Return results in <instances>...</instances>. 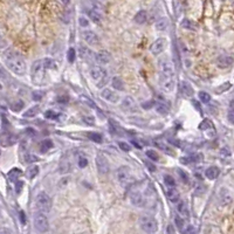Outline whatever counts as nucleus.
<instances>
[{"instance_id": "nucleus-39", "label": "nucleus", "mask_w": 234, "mask_h": 234, "mask_svg": "<svg viewBox=\"0 0 234 234\" xmlns=\"http://www.w3.org/2000/svg\"><path fill=\"white\" fill-rule=\"evenodd\" d=\"M60 116H61V114L54 111V110H47V111L45 113V117L48 118V119H58Z\"/></svg>"}, {"instance_id": "nucleus-48", "label": "nucleus", "mask_w": 234, "mask_h": 234, "mask_svg": "<svg viewBox=\"0 0 234 234\" xmlns=\"http://www.w3.org/2000/svg\"><path fill=\"white\" fill-rule=\"evenodd\" d=\"M155 143H156L157 146H158V148H160V149H162L164 152H166V154H171V151H170L171 149H170L169 146H166L164 143H162V142H155Z\"/></svg>"}, {"instance_id": "nucleus-7", "label": "nucleus", "mask_w": 234, "mask_h": 234, "mask_svg": "<svg viewBox=\"0 0 234 234\" xmlns=\"http://www.w3.org/2000/svg\"><path fill=\"white\" fill-rule=\"evenodd\" d=\"M116 178L122 186H128L132 180V176H131V172L128 166L118 167L116 171Z\"/></svg>"}, {"instance_id": "nucleus-22", "label": "nucleus", "mask_w": 234, "mask_h": 234, "mask_svg": "<svg viewBox=\"0 0 234 234\" xmlns=\"http://www.w3.org/2000/svg\"><path fill=\"white\" fill-rule=\"evenodd\" d=\"M220 175V170L216 166H210L208 169H206L205 171V177L210 180H214L218 178V176Z\"/></svg>"}, {"instance_id": "nucleus-35", "label": "nucleus", "mask_w": 234, "mask_h": 234, "mask_svg": "<svg viewBox=\"0 0 234 234\" xmlns=\"http://www.w3.org/2000/svg\"><path fill=\"white\" fill-rule=\"evenodd\" d=\"M173 221H175V225L177 226V228L181 232L183 231V227L185 226V221H184V218L181 216V215H176L175 219H173Z\"/></svg>"}, {"instance_id": "nucleus-34", "label": "nucleus", "mask_w": 234, "mask_h": 234, "mask_svg": "<svg viewBox=\"0 0 234 234\" xmlns=\"http://www.w3.org/2000/svg\"><path fill=\"white\" fill-rule=\"evenodd\" d=\"M39 111H40L39 105H34V107L29 108L26 113H23V117H34L39 114Z\"/></svg>"}, {"instance_id": "nucleus-43", "label": "nucleus", "mask_w": 234, "mask_h": 234, "mask_svg": "<svg viewBox=\"0 0 234 234\" xmlns=\"http://www.w3.org/2000/svg\"><path fill=\"white\" fill-rule=\"evenodd\" d=\"M177 173H178V176L180 177V179H181L183 183H189V175H187V172H185V171L181 170V169H178V170H177Z\"/></svg>"}, {"instance_id": "nucleus-24", "label": "nucleus", "mask_w": 234, "mask_h": 234, "mask_svg": "<svg viewBox=\"0 0 234 234\" xmlns=\"http://www.w3.org/2000/svg\"><path fill=\"white\" fill-rule=\"evenodd\" d=\"M199 129L205 130V131H211V132H213V134L215 135L214 125H213V123H212L210 119H204V121H203V123L199 125Z\"/></svg>"}, {"instance_id": "nucleus-45", "label": "nucleus", "mask_w": 234, "mask_h": 234, "mask_svg": "<svg viewBox=\"0 0 234 234\" xmlns=\"http://www.w3.org/2000/svg\"><path fill=\"white\" fill-rule=\"evenodd\" d=\"M75 56H76V52L74 48H69L68 49V53H67V58H68V61L70 63H73L75 61Z\"/></svg>"}, {"instance_id": "nucleus-44", "label": "nucleus", "mask_w": 234, "mask_h": 234, "mask_svg": "<svg viewBox=\"0 0 234 234\" xmlns=\"http://www.w3.org/2000/svg\"><path fill=\"white\" fill-rule=\"evenodd\" d=\"M78 167H81V169H84V167L88 165V159H87V157H84V156H80V157H78Z\"/></svg>"}, {"instance_id": "nucleus-10", "label": "nucleus", "mask_w": 234, "mask_h": 234, "mask_svg": "<svg viewBox=\"0 0 234 234\" xmlns=\"http://www.w3.org/2000/svg\"><path fill=\"white\" fill-rule=\"evenodd\" d=\"M82 37H83L84 41L89 46H93V47L99 46V38H98V35L95 32H93V31H83L82 32Z\"/></svg>"}, {"instance_id": "nucleus-55", "label": "nucleus", "mask_w": 234, "mask_h": 234, "mask_svg": "<svg viewBox=\"0 0 234 234\" xmlns=\"http://www.w3.org/2000/svg\"><path fill=\"white\" fill-rule=\"evenodd\" d=\"M82 119H83V121H84L87 124H89V125H94V122H95V121H94V118H93V117L84 116L83 118H82Z\"/></svg>"}, {"instance_id": "nucleus-32", "label": "nucleus", "mask_w": 234, "mask_h": 234, "mask_svg": "<svg viewBox=\"0 0 234 234\" xmlns=\"http://www.w3.org/2000/svg\"><path fill=\"white\" fill-rule=\"evenodd\" d=\"M111 84L116 90H124V82L123 80L118 76H115L111 80Z\"/></svg>"}, {"instance_id": "nucleus-2", "label": "nucleus", "mask_w": 234, "mask_h": 234, "mask_svg": "<svg viewBox=\"0 0 234 234\" xmlns=\"http://www.w3.org/2000/svg\"><path fill=\"white\" fill-rule=\"evenodd\" d=\"M46 70L47 67L45 66L43 60H38L32 66V80L38 86L42 84L46 81Z\"/></svg>"}, {"instance_id": "nucleus-46", "label": "nucleus", "mask_w": 234, "mask_h": 234, "mask_svg": "<svg viewBox=\"0 0 234 234\" xmlns=\"http://www.w3.org/2000/svg\"><path fill=\"white\" fill-rule=\"evenodd\" d=\"M230 88H231V83H230V82H226V83H224L221 87L216 88V89H215V91H216L218 94H221V93L226 91V90H227V89H230Z\"/></svg>"}, {"instance_id": "nucleus-47", "label": "nucleus", "mask_w": 234, "mask_h": 234, "mask_svg": "<svg viewBox=\"0 0 234 234\" xmlns=\"http://www.w3.org/2000/svg\"><path fill=\"white\" fill-rule=\"evenodd\" d=\"M1 119H2V123H1V130H2V135H5V132H6V128H7V127H10V122L6 119L5 115H2V116H1Z\"/></svg>"}, {"instance_id": "nucleus-6", "label": "nucleus", "mask_w": 234, "mask_h": 234, "mask_svg": "<svg viewBox=\"0 0 234 234\" xmlns=\"http://www.w3.org/2000/svg\"><path fill=\"white\" fill-rule=\"evenodd\" d=\"M33 225H34V228L40 232V233H45L48 231V219L47 216L45 215L43 212L41 211H38L34 213V216H33Z\"/></svg>"}, {"instance_id": "nucleus-25", "label": "nucleus", "mask_w": 234, "mask_h": 234, "mask_svg": "<svg viewBox=\"0 0 234 234\" xmlns=\"http://www.w3.org/2000/svg\"><path fill=\"white\" fill-rule=\"evenodd\" d=\"M156 29L157 31H165L167 27H169V20L167 18H165V17H163V18H160V19H158L156 21Z\"/></svg>"}, {"instance_id": "nucleus-4", "label": "nucleus", "mask_w": 234, "mask_h": 234, "mask_svg": "<svg viewBox=\"0 0 234 234\" xmlns=\"http://www.w3.org/2000/svg\"><path fill=\"white\" fill-rule=\"evenodd\" d=\"M90 76L96 82V87L101 88L108 82V73L102 67H94L90 69Z\"/></svg>"}, {"instance_id": "nucleus-50", "label": "nucleus", "mask_w": 234, "mask_h": 234, "mask_svg": "<svg viewBox=\"0 0 234 234\" xmlns=\"http://www.w3.org/2000/svg\"><path fill=\"white\" fill-rule=\"evenodd\" d=\"M227 119L231 124H234V108H231L227 113Z\"/></svg>"}, {"instance_id": "nucleus-21", "label": "nucleus", "mask_w": 234, "mask_h": 234, "mask_svg": "<svg viewBox=\"0 0 234 234\" xmlns=\"http://www.w3.org/2000/svg\"><path fill=\"white\" fill-rule=\"evenodd\" d=\"M180 93L185 96V97H190L193 95V88L191 87V84L186 81H181L180 82Z\"/></svg>"}, {"instance_id": "nucleus-61", "label": "nucleus", "mask_w": 234, "mask_h": 234, "mask_svg": "<svg viewBox=\"0 0 234 234\" xmlns=\"http://www.w3.org/2000/svg\"><path fill=\"white\" fill-rule=\"evenodd\" d=\"M61 1H62V2H63V4H66V5H67V4H68V2H69V0H61Z\"/></svg>"}, {"instance_id": "nucleus-8", "label": "nucleus", "mask_w": 234, "mask_h": 234, "mask_svg": "<svg viewBox=\"0 0 234 234\" xmlns=\"http://www.w3.org/2000/svg\"><path fill=\"white\" fill-rule=\"evenodd\" d=\"M159 84L164 91L171 93L176 88V76H169V75H163L160 74L159 76Z\"/></svg>"}, {"instance_id": "nucleus-38", "label": "nucleus", "mask_w": 234, "mask_h": 234, "mask_svg": "<svg viewBox=\"0 0 234 234\" xmlns=\"http://www.w3.org/2000/svg\"><path fill=\"white\" fill-rule=\"evenodd\" d=\"M145 155H146V157L149 159H151L152 162H158L159 160V155L157 154L156 150H146Z\"/></svg>"}, {"instance_id": "nucleus-11", "label": "nucleus", "mask_w": 234, "mask_h": 234, "mask_svg": "<svg viewBox=\"0 0 234 234\" xmlns=\"http://www.w3.org/2000/svg\"><path fill=\"white\" fill-rule=\"evenodd\" d=\"M95 163H96L97 171L101 175H107L109 172V163H108L105 157H103L102 155H98V156H96Z\"/></svg>"}, {"instance_id": "nucleus-54", "label": "nucleus", "mask_w": 234, "mask_h": 234, "mask_svg": "<svg viewBox=\"0 0 234 234\" xmlns=\"http://www.w3.org/2000/svg\"><path fill=\"white\" fill-rule=\"evenodd\" d=\"M78 21H80V25H81L82 27H87V26L89 25L88 20L86 19V18H83V17H80V18H78Z\"/></svg>"}, {"instance_id": "nucleus-31", "label": "nucleus", "mask_w": 234, "mask_h": 234, "mask_svg": "<svg viewBox=\"0 0 234 234\" xmlns=\"http://www.w3.org/2000/svg\"><path fill=\"white\" fill-rule=\"evenodd\" d=\"M38 173H39V166L38 165H31V166H28V169L26 171V176H27L28 179H33Z\"/></svg>"}, {"instance_id": "nucleus-20", "label": "nucleus", "mask_w": 234, "mask_h": 234, "mask_svg": "<svg viewBox=\"0 0 234 234\" xmlns=\"http://www.w3.org/2000/svg\"><path fill=\"white\" fill-rule=\"evenodd\" d=\"M177 211H178V213L181 215L184 219H189V218H190L189 205H187V203H186V201H184V200L179 201V203H178V205H177Z\"/></svg>"}, {"instance_id": "nucleus-29", "label": "nucleus", "mask_w": 234, "mask_h": 234, "mask_svg": "<svg viewBox=\"0 0 234 234\" xmlns=\"http://www.w3.org/2000/svg\"><path fill=\"white\" fill-rule=\"evenodd\" d=\"M23 107H25V103H23L22 99H17V101L12 102L11 105H10L11 110L14 111V113H19V111H21V110L23 109Z\"/></svg>"}, {"instance_id": "nucleus-13", "label": "nucleus", "mask_w": 234, "mask_h": 234, "mask_svg": "<svg viewBox=\"0 0 234 234\" xmlns=\"http://www.w3.org/2000/svg\"><path fill=\"white\" fill-rule=\"evenodd\" d=\"M166 48V40L165 39H157L150 47V52L154 55H159L164 52V49Z\"/></svg>"}, {"instance_id": "nucleus-40", "label": "nucleus", "mask_w": 234, "mask_h": 234, "mask_svg": "<svg viewBox=\"0 0 234 234\" xmlns=\"http://www.w3.org/2000/svg\"><path fill=\"white\" fill-rule=\"evenodd\" d=\"M87 136H88V138H89L91 142H95V143H101V142H102V135H101V134H97V132H89Z\"/></svg>"}, {"instance_id": "nucleus-19", "label": "nucleus", "mask_w": 234, "mask_h": 234, "mask_svg": "<svg viewBox=\"0 0 234 234\" xmlns=\"http://www.w3.org/2000/svg\"><path fill=\"white\" fill-rule=\"evenodd\" d=\"M78 55L81 56V58H83L86 61H90L91 58H94V53L91 52V49L89 47L83 46V45L78 46Z\"/></svg>"}, {"instance_id": "nucleus-23", "label": "nucleus", "mask_w": 234, "mask_h": 234, "mask_svg": "<svg viewBox=\"0 0 234 234\" xmlns=\"http://www.w3.org/2000/svg\"><path fill=\"white\" fill-rule=\"evenodd\" d=\"M167 199L171 203H178L180 200V193H179V191L176 189L175 186L173 187H169V190H167Z\"/></svg>"}, {"instance_id": "nucleus-49", "label": "nucleus", "mask_w": 234, "mask_h": 234, "mask_svg": "<svg viewBox=\"0 0 234 234\" xmlns=\"http://www.w3.org/2000/svg\"><path fill=\"white\" fill-rule=\"evenodd\" d=\"M118 146H119V149H121V150L125 151V152H129V151L131 150V146H130L128 143H125V142H121V143L118 144Z\"/></svg>"}, {"instance_id": "nucleus-33", "label": "nucleus", "mask_w": 234, "mask_h": 234, "mask_svg": "<svg viewBox=\"0 0 234 234\" xmlns=\"http://www.w3.org/2000/svg\"><path fill=\"white\" fill-rule=\"evenodd\" d=\"M21 175H22V171H21L20 169L14 167V169H12V170L8 172V178H10L11 181H17V179L20 178V176Z\"/></svg>"}, {"instance_id": "nucleus-27", "label": "nucleus", "mask_w": 234, "mask_h": 234, "mask_svg": "<svg viewBox=\"0 0 234 234\" xmlns=\"http://www.w3.org/2000/svg\"><path fill=\"white\" fill-rule=\"evenodd\" d=\"M54 146V143L50 138H47V139H43L41 143H40V150L41 152H46L48 150H50Z\"/></svg>"}, {"instance_id": "nucleus-26", "label": "nucleus", "mask_w": 234, "mask_h": 234, "mask_svg": "<svg viewBox=\"0 0 234 234\" xmlns=\"http://www.w3.org/2000/svg\"><path fill=\"white\" fill-rule=\"evenodd\" d=\"M134 20H135V22L138 23V25L145 23L146 20H148V13H146V11H139L136 15H135Z\"/></svg>"}, {"instance_id": "nucleus-17", "label": "nucleus", "mask_w": 234, "mask_h": 234, "mask_svg": "<svg viewBox=\"0 0 234 234\" xmlns=\"http://www.w3.org/2000/svg\"><path fill=\"white\" fill-rule=\"evenodd\" d=\"M101 96L104 99L111 102V103H117L119 101V96L117 95L115 91H113L111 89H108V88H105V89H103L101 91Z\"/></svg>"}, {"instance_id": "nucleus-57", "label": "nucleus", "mask_w": 234, "mask_h": 234, "mask_svg": "<svg viewBox=\"0 0 234 234\" xmlns=\"http://www.w3.org/2000/svg\"><path fill=\"white\" fill-rule=\"evenodd\" d=\"M146 165H148L149 170H151V171H155V170H156V166H155V165H152L151 163H148V162H146Z\"/></svg>"}, {"instance_id": "nucleus-51", "label": "nucleus", "mask_w": 234, "mask_h": 234, "mask_svg": "<svg viewBox=\"0 0 234 234\" xmlns=\"http://www.w3.org/2000/svg\"><path fill=\"white\" fill-rule=\"evenodd\" d=\"M22 186H23V183H22V181H17V183H15V193H17V195L21 193Z\"/></svg>"}, {"instance_id": "nucleus-52", "label": "nucleus", "mask_w": 234, "mask_h": 234, "mask_svg": "<svg viewBox=\"0 0 234 234\" xmlns=\"http://www.w3.org/2000/svg\"><path fill=\"white\" fill-rule=\"evenodd\" d=\"M39 160L37 156H33V155H26V162L27 163H33V162H37Z\"/></svg>"}, {"instance_id": "nucleus-56", "label": "nucleus", "mask_w": 234, "mask_h": 234, "mask_svg": "<svg viewBox=\"0 0 234 234\" xmlns=\"http://www.w3.org/2000/svg\"><path fill=\"white\" fill-rule=\"evenodd\" d=\"M26 134L27 135H31V136H35V130L33 129V128H28V129H26Z\"/></svg>"}, {"instance_id": "nucleus-53", "label": "nucleus", "mask_w": 234, "mask_h": 234, "mask_svg": "<svg viewBox=\"0 0 234 234\" xmlns=\"http://www.w3.org/2000/svg\"><path fill=\"white\" fill-rule=\"evenodd\" d=\"M42 96H43V91H34L33 93V98L35 101H40Z\"/></svg>"}, {"instance_id": "nucleus-58", "label": "nucleus", "mask_w": 234, "mask_h": 234, "mask_svg": "<svg viewBox=\"0 0 234 234\" xmlns=\"http://www.w3.org/2000/svg\"><path fill=\"white\" fill-rule=\"evenodd\" d=\"M148 103H150V105H154V101H151V102H148ZM142 107L148 109V108H149V104H142Z\"/></svg>"}, {"instance_id": "nucleus-28", "label": "nucleus", "mask_w": 234, "mask_h": 234, "mask_svg": "<svg viewBox=\"0 0 234 234\" xmlns=\"http://www.w3.org/2000/svg\"><path fill=\"white\" fill-rule=\"evenodd\" d=\"M181 27L185 28V29H190V31H197L198 29V25L190 19L183 20L181 21Z\"/></svg>"}, {"instance_id": "nucleus-60", "label": "nucleus", "mask_w": 234, "mask_h": 234, "mask_svg": "<svg viewBox=\"0 0 234 234\" xmlns=\"http://www.w3.org/2000/svg\"><path fill=\"white\" fill-rule=\"evenodd\" d=\"M21 219H22V222H25V214H23V212H21Z\"/></svg>"}, {"instance_id": "nucleus-14", "label": "nucleus", "mask_w": 234, "mask_h": 234, "mask_svg": "<svg viewBox=\"0 0 234 234\" xmlns=\"http://www.w3.org/2000/svg\"><path fill=\"white\" fill-rule=\"evenodd\" d=\"M122 109L125 113H134L137 110V104L131 96H127L122 101Z\"/></svg>"}, {"instance_id": "nucleus-16", "label": "nucleus", "mask_w": 234, "mask_h": 234, "mask_svg": "<svg viewBox=\"0 0 234 234\" xmlns=\"http://www.w3.org/2000/svg\"><path fill=\"white\" fill-rule=\"evenodd\" d=\"M95 60H96V62L98 64L104 66V64H107V63H109L111 61V55L107 50H99L98 53L95 54Z\"/></svg>"}, {"instance_id": "nucleus-42", "label": "nucleus", "mask_w": 234, "mask_h": 234, "mask_svg": "<svg viewBox=\"0 0 234 234\" xmlns=\"http://www.w3.org/2000/svg\"><path fill=\"white\" fill-rule=\"evenodd\" d=\"M164 183H165V185H166L167 187H173V186H176L175 179H173L171 176H169V175L164 176Z\"/></svg>"}, {"instance_id": "nucleus-41", "label": "nucleus", "mask_w": 234, "mask_h": 234, "mask_svg": "<svg viewBox=\"0 0 234 234\" xmlns=\"http://www.w3.org/2000/svg\"><path fill=\"white\" fill-rule=\"evenodd\" d=\"M198 96H199V99L203 102V103H208L211 101V96L206 91H199L198 93Z\"/></svg>"}, {"instance_id": "nucleus-9", "label": "nucleus", "mask_w": 234, "mask_h": 234, "mask_svg": "<svg viewBox=\"0 0 234 234\" xmlns=\"http://www.w3.org/2000/svg\"><path fill=\"white\" fill-rule=\"evenodd\" d=\"M159 69H160V74L163 75L175 76V66L170 58H162L159 61Z\"/></svg>"}, {"instance_id": "nucleus-37", "label": "nucleus", "mask_w": 234, "mask_h": 234, "mask_svg": "<svg viewBox=\"0 0 234 234\" xmlns=\"http://www.w3.org/2000/svg\"><path fill=\"white\" fill-rule=\"evenodd\" d=\"M200 157H201V156H200V155H192V156L186 157V158H185L186 160H184V159H181L180 162H181L183 164H191V163H198V162L200 160V159H199Z\"/></svg>"}, {"instance_id": "nucleus-18", "label": "nucleus", "mask_w": 234, "mask_h": 234, "mask_svg": "<svg viewBox=\"0 0 234 234\" xmlns=\"http://www.w3.org/2000/svg\"><path fill=\"white\" fill-rule=\"evenodd\" d=\"M130 201L136 207H142L145 205V198L140 192H132L130 195Z\"/></svg>"}, {"instance_id": "nucleus-30", "label": "nucleus", "mask_w": 234, "mask_h": 234, "mask_svg": "<svg viewBox=\"0 0 234 234\" xmlns=\"http://www.w3.org/2000/svg\"><path fill=\"white\" fill-rule=\"evenodd\" d=\"M155 108H156V111L160 115H166L169 113V107L167 104H165L164 102H158L155 104Z\"/></svg>"}, {"instance_id": "nucleus-3", "label": "nucleus", "mask_w": 234, "mask_h": 234, "mask_svg": "<svg viewBox=\"0 0 234 234\" xmlns=\"http://www.w3.org/2000/svg\"><path fill=\"white\" fill-rule=\"evenodd\" d=\"M138 224H139L140 230L144 231L145 233H155L158 230V222L151 215H142L138 219Z\"/></svg>"}, {"instance_id": "nucleus-15", "label": "nucleus", "mask_w": 234, "mask_h": 234, "mask_svg": "<svg viewBox=\"0 0 234 234\" xmlns=\"http://www.w3.org/2000/svg\"><path fill=\"white\" fill-rule=\"evenodd\" d=\"M233 58L230 56V55H220L216 58V66L221 69H225V68H230L232 64H233Z\"/></svg>"}, {"instance_id": "nucleus-1", "label": "nucleus", "mask_w": 234, "mask_h": 234, "mask_svg": "<svg viewBox=\"0 0 234 234\" xmlns=\"http://www.w3.org/2000/svg\"><path fill=\"white\" fill-rule=\"evenodd\" d=\"M4 60H5V64L6 67L14 73L15 75L22 76L26 74L27 67H26V62L25 60L20 56L18 53H15L14 50H7L4 54Z\"/></svg>"}, {"instance_id": "nucleus-36", "label": "nucleus", "mask_w": 234, "mask_h": 234, "mask_svg": "<svg viewBox=\"0 0 234 234\" xmlns=\"http://www.w3.org/2000/svg\"><path fill=\"white\" fill-rule=\"evenodd\" d=\"M43 62H45V66L47 67V69H53V70L58 69V63L54 60H52V58H43Z\"/></svg>"}, {"instance_id": "nucleus-59", "label": "nucleus", "mask_w": 234, "mask_h": 234, "mask_svg": "<svg viewBox=\"0 0 234 234\" xmlns=\"http://www.w3.org/2000/svg\"><path fill=\"white\" fill-rule=\"evenodd\" d=\"M166 232H167V233H169V232H170V233H173V232H175V230H173L171 226H169V227H167V230H166Z\"/></svg>"}, {"instance_id": "nucleus-12", "label": "nucleus", "mask_w": 234, "mask_h": 234, "mask_svg": "<svg viewBox=\"0 0 234 234\" xmlns=\"http://www.w3.org/2000/svg\"><path fill=\"white\" fill-rule=\"evenodd\" d=\"M88 17L95 23H99L101 22V20H102V11H101V6L98 4L94 5L90 10H88Z\"/></svg>"}, {"instance_id": "nucleus-5", "label": "nucleus", "mask_w": 234, "mask_h": 234, "mask_svg": "<svg viewBox=\"0 0 234 234\" xmlns=\"http://www.w3.org/2000/svg\"><path fill=\"white\" fill-rule=\"evenodd\" d=\"M35 206H37L38 211H41L43 213H48L52 208L50 197L46 192H40L39 195H37V199H35Z\"/></svg>"}]
</instances>
